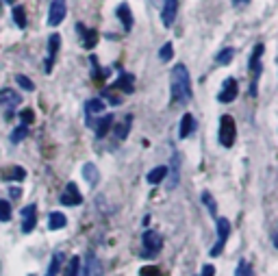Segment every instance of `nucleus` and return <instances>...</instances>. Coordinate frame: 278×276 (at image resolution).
Segmentation results:
<instances>
[{
  "instance_id": "obj_40",
  "label": "nucleus",
  "mask_w": 278,
  "mask_h": 276,
  "mask_svg": "<svg viewBox=\"0 0 278 276\" xmlns=\"http://www.w3.org/2000/svg\"><path fill=\"white\" fill-rule=\"evenodd\" d=\"M5 3H9V5H11V3H16V0H5Z\"/></svg>"
},
{
  "instance_id": "obj_38",
  "label": "nucleus",
  "mask_w": 278,
  "mask_h": 276,
  "mask_svg": "<svg viewBox=\"0 0 278 276\" xmlns=\"http://www.w3.org/2000/svg\"><path fill=\"white\" fill-rule=\"evenodd\" d=\"M246 3H250V0H235V5H246Z\"/></svg>"
},
{
  "instance_id": "obj_10",
  "label": "nucleus",
  "mask_w": 278,
  "mask_h": 276,
  "mask_svg": "<svg viewBox=\"0 0 278 276\" xmlns=\"http://www.w3.org/2000/svg\"><path fill=\"white\" fill-rule=\"evenodd\" d=\"M142 241H144V248L148 252H159V250H161V241L163 239H161V235H159L157 231H146Z\"/></svg>"
},
{
  "instance_id": "obj_3",
  "label": "nucleus",
  "mask_w": 278,
  "mask_h": 276,
  "mask_svg": "<svg viewBox=\"0 0 278 276\" xmlns=\"http://www.w3.org/2000/svg\"><path fill=\"white\" fill-rule=\"evenodd\" d=\"M261 57H263V44H256L254 50H252V57H250V74H252V89L250 94H256V81H259V74H261Z\"/></svg>"
},
{
  "instance_id": "obj_17",
  "label": "nucleus",
  "mask_w": 278,
  "mask_h": 276,
  "mask_svg": "<svg viewBox=\"0 0 278 276\" xmlns=\"http://www.w3.org/2000/svg\"><path fill=\"white\" fill-rule=\"evenodd\" d=\"M65 224H68V218H65L61 211H52L48 215V228L50 231H61Z\"/></svg>"
},
{
  "instance_id": "obj_32",
  "label": "nucleus",
  "mask_w": 278,
  "mask_h": 276,
  "mask_svg": "<svg viewBox=\"0 0 278 276\" xmlns=\"http://www.w3.org/2000/svg\"><path fill=\"white\" fill-rule=\"evenodd\" d=\"M233 48H224L222 52H220V55H217L215 57V61L217 63H222V65H226V63H230V61H233Z\"/></svg>"
},
{
  "instance_id": "obj_22",
  "label": "nucleus",
  "mask_w": 278,
  "mask_h": 276,
  "mask_svg": "<svg viewBox=\"0 0 278 276\" xmlns=\"http://www.w3.org/2000/svg\"><path fill=\"white\" fill-rule=\"evenodd\" d=\"M78 31H83V46L91 50L96 46V42H98V33L96 31H85L83 26H78Z\"/></svg>"
},
{
  "instance_id": "obj_27",
  "label": "nucleus",
  "mask_w": 278,
  "mask_h": 276,
  "mask_svg": "<svg viewBox=\"0 0 278 276\" xmlns=\"http://www.w3.org/2000/svg\"><path fill=\"white\" fill-rule=\"evenodd\" d=\"M78 270H81V259L72 257L68 261V267H65V276H78Z\"/></svg>"
},
{
  "instance_id": "obj_28",
  "label": "nucleus",
  "mask_w": 278,
  "mask_h": 276,
  "mask_svg": "<svg viewBox=\"0 0 278 276\" xmlns=\"http://www.w3.org/2000/svg\"><path fill=\"white\" fill-rule=\"evenodd\" d=\"M11 220V202L0 198V222H9Z\"/></svg>"
},
{
  "instance_id": "obj_35",
  "label": "nucleus",
  "mask_w": 278,
  "mask_h": 276,
  "mask_svg": "<svg viewBox=\"0 0 278 276\" xmlns=\"http://www.w3.org/2000/svg\"><path fill=\"white\" fill-rule=\"evenodd\" d=\"M9 179H13V181H24L26 179V170L24 168H13L11 174H9Z\"/></svg>"
},
{
  "instance_id": "obj_5",
  "label": "nucleus",
  "mask_w": 278,
  "mask_h": 276,
  "mask_svg": "<svg viewBox=\"0 0 278 276\" xmlns=\"http://www.w3.org/2000/svg\"><path fill=\"white\" fill-rule=\"evenodd\" d=\"M65 13H68V5H65V0H52L50 11H48V24L50 26H59L63 22Z\"/></svg>"
},
{
  "instance_id": "obj_30",
  "label": "nucleus",
  "mask_w": 278,
  "mask_h": 276,
  "mask_svg": "<svg viewBox=\"0 0 278 276\" xmlns=\"http://www.w3.org/2000/svg\"><path fill=\"white\" fill-rule=\"evenodd\" d=\"M16 83H18L22 89H26V91H35V83H33L29 76H24V74H18V76H16Z\"/></svg>"
},
{
  "instance_id": "obj_9",
  "label": "nucleus",
  "mask_w": 278,
  "mask_h": 276,
  "mask_svg": "<svg viewBox=\"0 0 278 276\" xmlns=\"http://www.w3.org/2000/svg\"><path fill=\"white\" fill-rule=\"evenodd\" d=\"M59 48H61V35L52 33V35L48 37V59H46V72H52V63H55V59H57Z\"/></svg>"
},
{
  "instance_id": "obj_33",
  "label": "nucleus",
  "mask_w": 278,
  "mask_h": 276,
  "mask_svg": "<svg viewBox=\"0 0 278 276\" xmlns=\"http://www.w3.org/2000/svg\"><path fill=\"white\" fill-rule=\"evenodd\" d=\"M202 202L209 207V211H211V213H215V211H217V205H215L213 196H211L209 192H204V194H202Z\"/></svg>"
},
{
  "instance_id": "obj_2",
  "label": "nucleus",
  "mask_w": 278,
  "mask_h": 276,
  "mask_svg": "<svg viewBox=\"0 0 278 276\" xmlns=\"http://www.w3.org/2000/svg\"><path fill=\"white\" fill-rule=\"evenodd\" d=\"M237 140V124L230 115H222L220 120V144L224 148H230Z\"/></svg>"
},
{
  "instance_id": "obj_13",
  "label": "nucleus",
  "mask_w": 278,
  "mask_h": 276,
  "mask_svg": "<svg viewBox=\"0 0 278 276\" xmlns=\"http://www.w3.org/2000/svg\"><path fill=\"white\" fill-rule=\"evenodd\" d=\"M196 130V117L191 113H185L183 120H181V130H178V137L181 140H187V137Z\"/></svg>"
},
{
  "instance_id": "obj_11",
  "label": "nucleus",
  "mask_w": 278,
  "mask_h": 276,
  "mask_svg": "<svg viewBox=\"0 0 278 276\" xmlns=\"http://www.w3.org/2000/svg\"><path fill=\"white\" fill-rule=\"evenodd\" d=\"M176 11H178V0H163L161 18H163V24H165V26H172V24H174Z\"/></svg>"
},
{
  "instance_id": "obj_1",
  "label": "nucleus",
  "mask_w": 278,
  "mask_h": 276,
  "mask_svg": "<svg viewBox=\"0 0 278 276\" xmlns=\"http://www.w3.org/2000/svg\"><path fill=\"white\" fill-rule=\"evenodd\" d=\"M191 98V78L183 63L174 65L172 70V100L185 104Z\"/></svg>"
},
{
  "instance_id": "obj_26",
  "label": "nucleus",
  "mask_w": 278,
  "mask_h": 276,
  "mask_svg": "<svg viewBox=\"0 0 278 276\" xmlns=\"http://www.w3.org/2000/svg\"><path fill=\"white\" fill-rule=\"evenodd\" d=\"M83 276H98V259L94 254H89L87 263H85V270H83Z\"/></svg>"
},
{
  "instance_id": "obj_25",
  "label": "nucleus",
  "mask_w": 278,
  "mask_h": 276,
  "mask_svg": "<svg viewBox=\"0 0 278 276\" xmlns=\"http://www.w3.org/2000/svg\"><path fill=\"white\" fill-rule=\"evenodd\" d=\"M13 20H16V24L20 29H26V11L22 5H16L13 7Z\"/></svg>"
},
{
  "instance_id": "obj_29",
  "label": "nucleus",
  "mask_w": 278,
  "mask_h": 276,
  "mask_svg": "<svg viewBox=\"0 0 278 276\" xmlns=\"http://www.w3.org/2000/svg\"><path fill=\"white\" fill-rule=\"evenodd\" d=\"M235 276H254L252 265H250L248 261H239V265H237V270H235Z\"/></svg>"
},
{
  "instance_id": "obj_31",
  "label": "nucleus",
  "mask_w": 278,
  "mask_h": 276,
  "mask_svg": "<svg viewBox=\"0 0 278 276\" xmlns=\"http://www.w3.org/2000/svg\"><path fill=\"white\" fill-rule=\"evenodd\" d=\"M174 57V46H172L170 42L168 44H163V48H161V52H159V59H161L163 63H168L170 59Z\"/></svg>"
},
{
  "instance_id": "obj_39",
  "label": "nucleus",
  "mask_w": 278,
  "mask_h": 276,
  "mask_svg": "<svg viewBox=\"0 0 278 276\" xmlns=\"http://www.w3.org/2000/svg\"><path fill=\"white\" fill-rule=\"evenodd\" d=\"M274 244H276V248H278V237H274Z\"/></svg>"
},
{
  "instance_id": "obj_23",
  "label": "nucleus",
  "mask_w": 278,
  "mask_h": 276,
  "mask_svg": "<svg viewBox=\"0 0 278 276\" xmlns=\"http://www.w3.org/2000/svg\"><path fill=\"white\" fill-rule=\"evenodd\" d=\"M26 135H29V124H20V126L13 128V133H11V142L13 144H20L22 140H26Z\"/></svg>"
},
{
  "instance_id": "obj_16",
  "label": "nucleus",
  "mask_w": 278,
  "mask_h": 276,
  "mask_svg": "<svg viewBox=\"0 0 278 276\" xmlns=\"http://www.w3.org/2000/svg\"><path fill=\"white\" fill-rule=\"evenodd\" d=\"M113 87H117L120 91H124V94H133V91H135V76L133 74H122L115 81Z\"/></svg>"
},
{
  "instance_id": "obj_20",
  "label": "nucleus",
  "mask_w": 278,
  "mask_h": 276,
  "mask_svg": "<svg viewBox=\"0 0 278 276\" xmlns=\"http://www.w3.org/2000/svg\"><path fill=\"white\" fill-rule=\"evenodd\" d=\"M61 263H63V252H55L50 259V265H48V272L46 276H57L59 270H61Z\"/></svg>"
},
{
  "instance_id": "obj_18",
  "label": "nucleus",
  "mask_w": 278,
  "mask_h": 276,
  "mask_svg": "<svg viewBox=\"0 0 278 276\" xmlns=\"http://www.w3.org/2000/svg\"><path fill=\"white\" fill-rule=\"evenodd\" d=\"M165 176H168V168H165V166H159V168H152L146 179H148L150 185H159V183H161Z\"/></svg>"
},
{
  "instance_id": "obj_34",
  "label": "nucleus",
  "mask_w": 278,
  "mask_h": 276,
  "mask_svg": "<svg viewBox=\"0 0 278 276\" xmlns=\"http://www.w3.org/2000/svg\"><path fill=\"white\" fill-rule=\"evenodd\" d=\"M139 276H161L157 265H144L142 270H139Z\"/></svg>"
},
{
  "instance_id": "obj_37",
  "label": "nucleus",
  "mask_w": 278,
  "mask_h": 276,
  "mask_svg": "<svg viewBox=\"0 0 278 276\" xmlns=\"http://www.w3.org/2000/svg\"><path fill=\"white\" fill-rule=\"evenodd\" d=\"M202 276H215V265H211V263H207L202 267Z\"/></svg>"
},
{
  "instance_id": "obj_14",
  "label": "nucleus",
  "mask_w": 278,
  "mask_h": 276,
  "mask_svg": "<svg viewBox=\"0 0 278 276\" xmlns=\"http://www.w3.org/2000/svg\"><path fill=\"white\" fill-rule=\"evenodd\" d=\"M117 18H120L124 31H130V29H133V13H130V7H128L126 3H122L120 7H117Z\"/></svg>"
},
{
  "instance_id": "obj_15",
  "label": "nucleus",
  "mask_w": 278,
  "mask_h": 276,
  "mask_svg": "<svg viewBox=\"0 0 278 276\" xmlns=\"http://www.w3.org/2000/svg\"><path fill=\"white\" fill-rule=\"evenodd\" d=\"M111 126H113V115H104V117H100V120H96L94 128H96V137H98V140H102V137L111 130Z\"/></svg>"
},
{
  "instance_id": "obj_4",
  "label": "nucleus",
  "mask_w": 278,
  "mask_h": 276,
  "mask_svg": "<svg viewBox=\"0 0 278 276\" xmlns=\"http://www.w3.org/2000/svg\"><path fill=\"white\" fill-rule=\"evenodd\" d=\"M230 235V222L226 218H217V244L211 248V254L217 257V254L222 252V248L226 246V239Z\"/></svg>"
},
{
  "instance_id": "obj_7",
  "label": "nucleus",
  "mask_w": 278,
  "mask_h": 276,
  "mask_svg": "<svg viewBox=\"0 0 278 276\" xmlns=\"http://www.w3.org/2000/svg\"><path fill=\"white\" fill-rule=\"evenodd\" d=\"M37 226V207L35 205H29L22 209V233H33Z\"/></svg>"
},
{
  "instance_id": "obj_21",
  "label": "nucleus",
  "mask_w": 278,
  "mask_h": 276,
  "mask_svg": "<svg viewBox=\"0 0 278 276\" xmlns=\"http://www.w3.org/2000/svg\"><path fill=\"white\" fill-rule=\"evenodd\" d=\"M83 176H85V181L89 183V185H96L98 183V170L94 163H85L83 166Z\"/></svg>"
},
{
  "instance_id": "obj_6",
  "label": "nucleus",
  "mask_w": 278,
  "mask_h": 276,
  "mask_svg": "<svg viewBox=\"0 0 278 276\" xmlns=\"http://www.w3.org/2000/svg\"><path fill=\"white\" fill-rule=\"evenodd\" d=\"M83 202V196L78 192L76 183H68L65 185V192L61 194V205L63 207H78Z\"/></svg>"
},
{
  "instance_id": "obj_36",
  "label": "nucleus",
  "mask_w": 278,
  "mask_h": 276,
  "mask_svg": "<svg viewBox=\"0 0 278 276\" xmlns=\"http://www.w3.org/2000/svg\"><path fill=\"white\" fill-rule=\"evenodd\" d=\"M20 117L24 120V124H31L33 120H35V113H33L31 109H24V111H20Z\"/></svg>"
},
{
  "instance_id": "obj_8",
  "label": "nucleus",
  "mask_w": 278,
  "mask_h": 276,
  "mask_svg": "<svg viewBox=\"0 0 278 276\" xmlns=\"http://www.w3.org/2000/svg\"><path fill=\"white\" fill-rule=\"evenodd\" d=\"M237 94H239V87H237V81L235 78H226L222 85V91L217 94V100L220 102H233Z\"/></svg>"
},
{
  "instance_id": "obj_12",
  "label": "nucleus",
  "mask_w": 278,
  "mask_h": 276,
  "mask_svg": "<svg viewBox=\"0 0 278 276\" xmlns=\"http://www.w3.org/2000/svg\"><path fill=\"white\" fill-rule=\"evenodd\" d=\"M20 102H22V98H20L16 89H11V87L0 89V104H3V107H16Z\"/></svg>"
},
{
  "instance_id": "obj_24",
  "label": "nucleus",
  "mask_w": 278,
  "mask_h": 276,
  "mask_svg": "<svg viewBox=\"0 0 278 276\" xmlns=\"http://www.w3.org/2000/svg\"><path fill=\"white\" fill-rule=\"evenodd\" d=\"M85 111H87L89 115H94V113H102V111H104V102L100 100V98L87 100V102H85Z\"/></svg>"
},
{
  "instance_id": "obj_19",
  "label": "nucleus",
  "mask_w": 278,
  "mask_h": 276,
  "mask_svg": "<svg viewBox=\"0 0 278 276\" xmlns=\"http://www.w3.org/2000/svg\"><path fill=\"white\" fill-rule=\"evenodd\" d=\"M130 124H133V115H126V117H124V122L117 124V126H115V137H117V140H126V135L130 130Z\"/></svg>"
}]
</instances>
